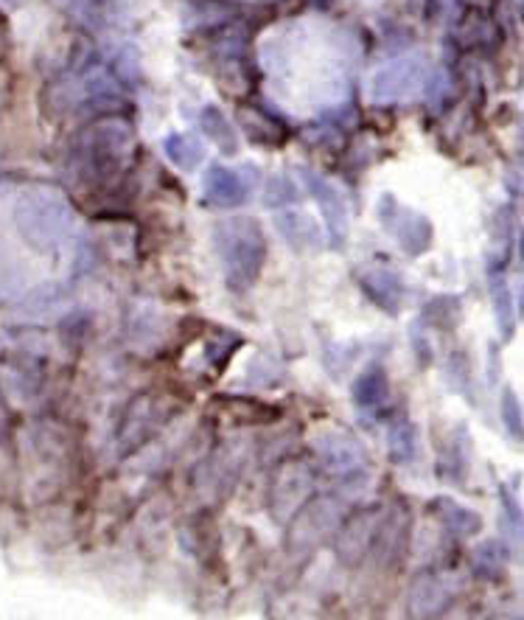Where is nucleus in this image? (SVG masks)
<instances>
[{"mask_svg": "<svg viewBox=\"0 0 524 620\" xmlns=\"http://www.w3.org/2000/svg\"><path fill=\"white\" fill-rule=\"evenodd\" d=\"M14 225L37 253H51L71 242L79 219L66 191L57 186H28L14 203Z\"/></svg>", "mask_w": 524, "mask_h": 620, "instance_id": "nucleus-1", "label": "nucleus"}, {"mask_svg": "<svg viewBox=\"0 0 524 620\" xmlns=\"http://www.w3.org/2000/svg\"><path fill=\"white\" fill-rule=\"evenodd\" d=\"M216 250L225 264V284L230 293L241 295L259 282L266 264V236L250 216H236L216 225Z\"/></svg>", "mask_w": 524, "mask_h": 620, "instance_id": "nucleus-2", "label": "nucleus"}, {"mask_svg": "<svg viewBox=\"0 0 524 620\" xmlns=\"http://www.w3.org/2000/svg\"><path fill=\"white\" fill-rule=\"evenodd\" d=\"M132 144H135V135L123 118H98L76 138L79 169L87 180H112L130 164Z\"/></svg>", "mask_w": 524, "mask_h": 620, "instance_id": "nucleus-3", "label": "nucleus"}, {"mask_svg": "<svg viewBox=\"0 0 524 620\" xmlns=\"http://www.w3.org/2000/svg\"><path fill=\"white\" fill-rule=\"evenodd\" d=\"M429 79V65L421 53H402L384 62L379 71L370 76V98L376 105H395V102H409L415 93H421Z\"/></svg>", "mask_w": 524, "mask_h": 620, "instance_id": "nucleus-4", "label": "nucleus"}, {"mask_svg": "<svg viewBox=\"0 0 524 620\" xmlns=\"http://www.w3.org/2000/svg\"><path fill=\"white\" fill-rule=\"evenodd\" d=\"M343 509L334 497H318V500H306L295 516H291L289 530V550L291 553H309L318 548L323 539H329L340 528Z\"/></svg>", "mask_w": 524, "mask_h": 620, "instance_id": "nucleus-5", "label": "nucleus"}, {"mask_svg": "<svg viewBox=\"0 0 524 620\" xmlns=\"http://www.w3.org/2000/svg\"><path fill=\"white\" fill-rule=\"evenodd\" d=\"M314 455L329 475L340 480H359L368 472V452L345 430H325L314 438Z\"/></svg>", "mask_w": 524, "mask_h": 620, "instance_id": "nucleus-6", "label": "nucleus"}, {"mask_svg": "<svg viewBox=\"0 0 524 620\" xmlns=\"http://www.w3.org/2000/svg\"><path fill=\"white\" fill-rule=\"evenodd\" d=\"M379 219L395 242L402 245L404 253L413 255V259L427 253L429 245H432V223L421 211L398 203L393 194H384L379 200Z\"/></svg>", "mask_w": 524, "mask_h": 620, "instance_id": "nucleus-7", "label": "nucleus"}, {"mask_svg": "<svg viewBox=\"0 0 524 620\" xmlns=\"http://www.w3.org/2000/svg\"><path fill=\"white\" fill-rule=\"evenodd\" d=\"M259 177L261 171L255 166H239V169L225 164L207 166L205 180H202V196L214 208H239L253 196Z\"/></svg>", "mask_w": 524, "mask_h": 620, "instance_id": "nucleus-8", "label": "nucleus"}, {"mask_svg": "<svg viewBox=\"0 0 524 620\" xmlns=\"http://www.w3.org/2000/svg\"><path fill=\"white\" fill-rule=\"evenodd\" d=\"M314 491V469L303 461H289L275 472L270 489V511L278 523H289L295 511L306 503Z\"/></svg>", "mask_w": 524, "mask_h": 620, "instance_id": "nucleus-9", "label": "nucleus"}, {"mask_svg": "<svg viewBox=\"0 0 524 620\" xmlns=\"http://www.w3.org/2000/svg\"><path fill=\"white\" fill-rule=\"evenodd\" d=\"M300 177H303L309 194L318 200V208H320V214H323L325 234H329L325 236V242H329L331 248H343L345 239H348V225H350L348 205H345L343 194H340V191L334 189L329 180L314 175V171L303 169L300 171Z\"/></svg>", "mask_w": 524, "mask_h": 620, "instance_id": "nucleus-10", "label": "nucleus"}, {"mask_svg": "<svg viewBox=\"0 0 524 620\" xmlns=\"http://www.w3.org/2000/svg\"><path fill=\"white\" fill-rule=\"evenodd\" d=\"M359 287H362V293L368 295V301L376 303L382 312L393 314V318L402 312L407 287H404L402 275L395 273L393 267L373 264V267L359 270Z\"/></svg>", "mask_w": 524, "mask_h": 620, "instance_id": "nucleus-11", "label": "nucleus"}, {"mask_svg": "<svg viewBox=\"0 0 524 620\" xmlns=\"http://www.w3.org/2000/svg\"><path fill=\"white\" fill-rule=\"evenodd\" d=\"M376 523H379V509H368L345 520L343 528H337V545H334L340 562L348 564V568H356L362 562L370 553V545H373Z\"/></svg>", "mask_w": 524, "mask_h": 620, "instance_id": "nucleus-12", "label": "nucleus"}, {"mask_svg": "<svg viewBox=\"0 0 524 620\" xmlns=\"http://www.w3.org/2000/svg\"><path fill=\"white\" fill-rule=\"evenodd\" d=\"M275 228L284 236V242L298 253H314V250H323L325 234L318 225V219L300 208H289L275 214Z\"/></svg>", "mask_w": 524, "mask_h": 620, "instance_id": "nucleus-13", "label": "nucleus"}, {"mask_svg": "<svg viewBox=\"0 0 524 620\" xmlns=\"http://www.w3.org/2000/svg\"><path fill=\"white\" fill-rule=\"evenodd\" d=\"M452 587L443 575L438 573H424L418 575L409 587L407 609L413 618H438V615L446 612V607L452 604Z\"/></svg>", "mask_w": 524, "mask_h": 620, "instance_id": "nucleus-14", "label": "nucleus"}, {"mask_svg": "<svg viewBox=\"0 0 524 620\" xmlns=\"http://www.w3.org/2000/svg\"><path fill=\"white\" fill-rule=\"evenodd\" d=\"M427 511L443 525L446 534L457 536V539H472V536H477L479 530H483V516H479L477 511L466 509L463 503H457L454 497L438 494L432 503L427 505Z\"/></svg>", "mask_w": 524, "mask_h": 620, "instance_id": "nucleus-15", "label": "nucleus"}, {"mask_svg": "<svg viewBox=\"0 0 524 620\" xmlns=\"http://www.w3.org/2000/svg\"><path fill=\"white\" fill-rule=\"evenodd\" d=\"M388 371H384L379 362L365 368V371L354 379V385H350V398H354V405L362 413L379 410V407L388 402Z\"/></svg>", "mask_w": 524, "mask_h": 620, "instance_id": "nucleus-16", "label": "nucleus"}, {"mask_svg": "<svg viewBox=\"0 0 524 620\" xmlns=\"http://www.w3.org/2000/svg\"><path fill=\"white\" fill-rule=\"evenodd\" d=\"M157 405H152L150 396H141L135 398V405L130 407L127 418H123L121 425V444L123 446H141L146 438L155 432L157 425Z\"/></svg>", "mask_w": 524, "mask_h": 620, "instance_id": "nucleus-17", "label": "nucleus"}, {"mask_svg": "<svg viewBox=\"0 0 524 620\" xmlns=\"http://www.w3.org/2000/svg\"><path fill=\"white\" fill-rule=\"evenodd\" d=\"M163 152L182 171H194L205 160V144L188 132H171V135L163 138Z\"/></svg>", "mask_w": 524, "mask_h": 620, "instance_id": "nucleus-18", "label": "nucleus"}, {"mask_svg": "<svg viewBox=\"0 0 524 620\" xmlns=\"http://www.w3.org/2000/svg\"><path fill=\"white\" fill-rule=\"evenodd\" d=\"M491 301L499 332H502V337L505 339H511L513 332H516L519 312H516V301H513L511 284H508V278L502 273H491Z\"/></svg>", "mask_w": 524, "mask_h": 620, "instance_id": "nucleus-19", "label": "nucleus"}, {"mask_svg": "<svg viewBox=\"0 0 524 620\" xmlns=\"http://www.w3.org/2000/svg\"><path fill=\"white\" fill-rule=\"evenodd\" d=\"M200 127L202 132H205V138H211L225 155H236V152H239V135H236L234 124L227 121V116L219 110V107L214 105L202 107Z\"/></svg>", "mask_w": 524, "mask_h": 620, "instance_id": "nucleus-20", "label": "nucleus"}, {"mask_svg": "<svg viewBox=\"0 0 524 620\" xmlns=\"http://www.w3.org/2000/svg\"><path fill=\"white\" fill-rule=\"evenodd\" d=\"M388 450L390 461L398 466L413 464L418 457V430L409 418H395L388 430Z\"/></svg>", "mask_w": 524, "mask_h": 620, "instance_id": "nucleus-21", "label": "nucleus"}, {"mask_svg": "<svg viewBox=\"0 0 524 620\" xmlns=\"http://www.w3.org/2000/svg\"><path fill=\"white\" fill-rule=\"evenodd\" d=\"M474 575L479 579H488V582H497L502 579L508 568V548L499 539H488V542H479L474 548V559H472Z\"/></svg>", "mask_w": 524, "mask_h": 620, "instance_id": "nucleus-22", "label": "nucleus"}, {"mask_svg": "<svg viewBox=\"0 0 524 620\" xmlns=\"http://www.w3.org/2000/svg\"><path fill=\"white\" fill-rule=\"evenodd\" d=\"M241 346H245V337H241V334L230 332V329H214V334L205 337V359L216 371H222Z\"/></svg>", "mask_w": 524, "mask_h": 620, "instance_id": "nucleus-23", "label": "nucleus"}, {"mask_svg": "<svg viewBox=\"0 0 524 620\" xmlns=\"http://www.w3.org/2000/svg\"><path fill=\"white\" fill-rule=\"evenodd\" d=\"M421 323L443 329V332L454 329L460 323V298H454V295H438V298H432V301L424 307Z\"/></svg>", "mask_w": 524, "mask_h": 620, "instance_id": "nucleus-24", "label": "nucleus"}, {"mask_svg": "<svg viewBox=\"0 0 524 620\" xmlns=\"http://www.w3.org/2000/svg\"><path fill=\"white\" fill-rule=\"evenodd\" d=\"M472 444H468L466 430H460L457 436L452 438V446L443 455V464H440V472L446 480H454V484H463V475L468 472V455H472Z\"/></svg>", "mask_w": 524, "mask_h": 620, "instance_id": "nucleus-25", "label": "nucleus"}, {"mask_svg": "<svg viewBox=\"0 0 524 620\" xmlns=\"http://www.w3.org/2000/svg\"><path fill=\"white\" fill-rule=\"evenodd\" d=\"M62 301H66V289L59 287V284H51V287H39L32 295H26L23 309H28L32 314H48Z\"/></svg>", "mask_w": 524, "mask_h": 620, "instance_id": "nucleus-26", "label": "nucleus"}, {"mask_svg": "<svg viewBox=\"0 0 524 620\" xmlns=\"http://www.w3.org/2000/svg\"><path fill=\"white\" fill-rule=\"evenodd\" d=\"M112 76L118 79V85H135L141 79V62L132 46H123L121 51L112 57Z\"/></svg>", "mask_w": 524, "mask_h": 620, "instance_id": "nucleus-27", "label": "nucleus"}, {"mask_svg": "<svg viewBox=\"0 0 524 620\" xmlns=\"http://www.w3.org/2000/svg\"><path fill=\"white\" fill-rule=\"evenodd\" d=\"M295 200H298V189H295V183H289V177L278 175L266 183V208H284V205L295 203Z\"/></svg>", "mask_w": 524, "mask_h": 620, "instance_id": "nucleus-28", "label": "nucleus"}, {"mask_svg": "<svg viewBox=\"0 0 524 620\" xmlns=\"http://www.w3.org/2000/svg\"><path fill=\"white\" fill-rule=\"evenodd\" d=\"M499 413H502V421H505L508 432L513 438H522V405H519L516 393L511 388L502 391V405H499Z\"/></svg>", "mask_w": 524, "mask_h": 620, "instance_id": "nucleus-29", "label": "nucleus"}, {"mask_svg": "<svg viewBox=\"0 0 524 620\" xmlns=\"http://www.w3.org/2000/svg\"><path fill=\"white\" fill-rule=\"evenodd\" d=\"M449 382L457 393H466L468 396V385H472V377H468V362H466V354L463 351H454L449 357Z\"/></svg>", "mask_w": 524, "mask_h": 620, "instance_id": "nucleus-30", "label": "nucleus"}, {"mask_svg": "<svg viewBox=\"0 0 524 620\" xmlns=\"http://www.w3.org/2000/svg\"><path fill=\"white\" fill-rule=\"evenodd\" d=\"M413 351H415V357H418V362H421L424 368L432 362V346H429L427 332H424L421 320H418V323H413Z\"/></svg>", "mask_w": 524, "mask_h": 620, "instance_id": "nucleus-31", "label": "nucleus"}, {"mask_svg": "<svg viewBox=\"0 0 524 620\" xmlns=\"http://www.w3.org/2000/svg\"><path fill=\"white\" fill-rule=\"evenodd\" d=\"M499 500H502V505H505V514H508V523L513 525V528H522V509H519V503H516V497L511 494V491H508V486H502V489H499Z\"/></svg>", "mask_w": 524, "mask_h": 620, "instance_id": "nucleus-32", "label": "nucleus"}, {"mask_svg": "<svg viewBox=\"0 0 524 620\" xmlns=\"http://www.w3.org/2000/svg\"><path fill=\"white\" fill-rule=\"evenodd\" d=\"M3 275L7 273H0V293H7V282H3Z\"/></svg>", "mask_w": 524, "mask_h": 620, "instance_id": "nucleus-33", "label": "nucleus"}, {"mask_svg": "<svg viewBox=\"0 0 524 620\" xmlns=\"http://www.w3.org/2000/svg\"><path fill=\"white\" fill-rule=\"evenodd\" d=\"M68 3H82V0H68Z\"/></svg>", "mask_w": 524, "mask_h": 620, "instance_id": "nucleus-34", "label": "nucleus"}]
</instances>
